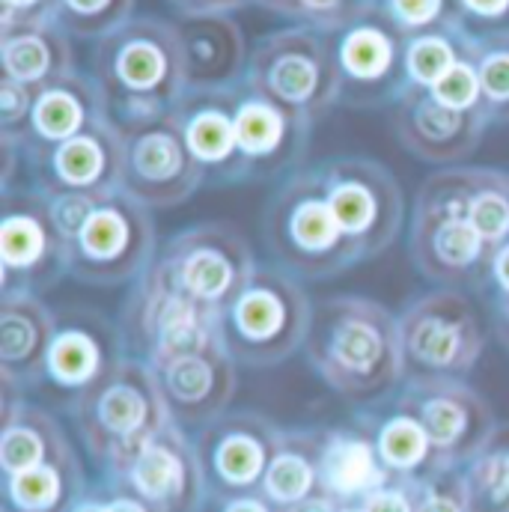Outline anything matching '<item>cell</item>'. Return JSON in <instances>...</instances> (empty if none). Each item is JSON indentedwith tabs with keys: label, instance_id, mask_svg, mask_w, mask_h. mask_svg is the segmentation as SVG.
Segmentation results:
<instances>
[{
	"label": "cell",
	"instance_id": "34",
	"mask_svg": "<svg viewBox=\"0 0 509 512\" xmlns=\"http://www.w3.org/2000/svg\"><path fill=\"white\" fill-rule=\"evenodd\" d=\"M84 465L75 456L45 462L39 468L0 477V510L3 512H69L87 492Z\"/></svg>",
	"mask_w": 509,
	"mask_h": 512
},
{
	"label": "cell",
	"instance_id": "25",
	"mask_svg": "<svg viewBox=\"0 0 509 512\" xmlns=\"http://www.w3.org/2000/svg\"><path fill=\"white\" fill-rule=\"evenodd\" d=\"M462 215L495 251L509 242V173L495 167H441L429 173L417 197Z\"/></svg>",
	"mask_w": 509,
	"mask_h": 512
},
{
	"label": "cell",
	"instance_id": "29",
	"mask_svg": "<svg viewBox=\"0 0 509 512\" xmlns=\"http://www.w3.org/2000/svg\"><path fill=\"white\" fill-rule=\"evenodd\" d=\"M105 120H111V114H108V102L96 78L90 72L75 69L36 90L30 126H27L21 149L63 143Z\"/></svg>",
	"mask_w": 509,
	"mask_h": 512
},
{
	"label": "cell",
	"instance_id": "33",
	"mask_svg": "<svg viewBox=\"0 0 509 512\" xmlns=\"http://www.w3.org/2000/svg\"><path fill=\"white\" fill-rule=\"evenodd\" d=\"M322 429H283L259 495L274 510H289L322 492Z\"/></svg>",
	"mask_w": 509,
	"mask_h": 512
},
{
	"label": "cell",
	"instance_id": "48",
	"mask_svg": "<svg viewBox=\"0 0 509 512\" xmlns=\"http://www.w3.org/2000/svg\"><path fill=\"white\" fill-rule=\"evenodd\" d=\"M167 6H173L182 18L191 15H230L236 9L251 6L254 0H164Z\"/></svg>",
	"mask_w": 509,
	"mask_h": 512
},
{
	"label": "cell",
	"instance_id": "28",
	"mask_svg": "<svg viewBox=\"0 0 509 512\" xmlns=\"http://www.w3.org/2000/svg\"><path fill=\"white\" fill-rule=\"evenodd\" d=\"M355 420L370 432L376 453L393 480L420 483L447 471L423 423L399 402L396 393H390L382 402L358 408Z\"/></svg>",
	"mask_w": 509,
	"mask_h": 512
},
{
	"label": "cell",
	"instance_id": "3",
	"mask_svg": "<svg viewBox=\"0 0 509 512\" xmlns=\"http://www.w3.org/2000/svg\"><path fill=\"white\" fill-rule=\"evenodd\" d=\"M69 414L102 477H123L140 450L173 423L155 370L128 355L87 387Z\"/></svg>",
	"mask_w": 509,
	"mask_h": 512
},
{
	"label": "cell",
	"instance_id": "4",
	"mask_svg": "<svg viewBox=\"0 0 509 512\" xmlns=\"http://www.w3.org/2000/svg\"><path fill=\"white\" fill-rule=\"evenodd\" d=\"M262 242L271 259L298 280L337 277L364 262L334 218L319 164L289 173L271 194L262 212Z\"/></svg>",
	"mask_w": 509,
	"mask_h": 512
},
{
	"label": "cell",
	"instance_id": "53",
	"mask_svg": "<svg viewBox=\"0 0 509 512\" xmlns=\"http://www.w3.org/2000/svg\"><path fill=\"white\" fill-rule=\"evenodd\" d=\"M343 507L334 501V498H328L325 492H316L313 498H307V501H301V504H295V507H289V510L283 512H340Z\"/></svg>",
	"mask_w": 509,
	"mask_h": 512
},
{
	"label": "cell",
	"instance_id": "30",
	"mask_svg": "<svg viewBox=\"0 0 509 512\" xmlns=\"http://www.w3.org/2000/svg\"><path fill=\"white\" fill-rule=\"evenodd\" d=\"M319 474L322 492L334 498L340 507L364 504L373 492H379L393 480L376 453L370 432L358 420L322 429Z\"/></svg>",
	"mask_w": 509,
	"mask_h": 512
},
{
	"label": "cell",
	"instance_id": "41",
	"mask_svg": "<svg viewBox=\"0 0 509 512\" xmlns=\"http://www.w3.org/2000/svg\"><path fill=\"white\" fill-rule=\"evenodd\" d=\"M417 512H474L462 468L441 471L417 483Z\"/></svg>",
	"mask_w": 509,
	"mask_h": 512
},
{
	"label": "cell",
	"instance_id": "27",
	"mask_svg": "<svg viewBox=\"0 0 509 512\" xmlns=\"http://www.w3.org/2000/svg\"><path fill=\"white\" fill-rule=\"evenodd\" d=\"M176 27L185 51L188 90H227L248 78L251 48L233 15H191L179 18Z\"/></svg>",
	"mask_w": 509,
	"mask_h": 512
},
{
	"label": "cell",
	"instance_id": "46",
	"mask_svg": "<svg viewBox=\"0 0 509 512\" xmlns=\"http://www.w3.org/2000/svg\"><path fill=\"white\" fill-rule=\"evenodd\" d=\"M480 292L492 304V313L509 310V242L492 251L489 271H486V280H483Z\"/></svg>",
	"mask_w": 509,
	"mask_h": 512
},
{
	"label": "cell",
	"instance_id": "54",
	"mask_svg": "<svg viewBox=\"0 0 509 512\" xmlns=\"http://www.w3.org/2000/svg\"><path fill=\"white\" fill-rule=\"evenodd\" d=\"M495 319V334L501 340V346L509 352V310H501V313H492Z\"/></svg>",
	"mask_w": 509,
	"mask_h": 512
},
{
	"label": "cell",
	"instance_id": "49",
	"mask_svg": "<svg viewBox=\"0 0 509 512\" xmlns=\"http://www.w3.org/2000/svg\"><path fill=\"white\" fill-rule=\"evenodd\" d=\"M102 486H105V498H108V512H158L120 480L102 477Z\"/></svg>",
	"mask_w": 509,
	"mask_h": 512
},
{
	"label": "cell",
	"instance_id": "15",
	"mask_svg": "<svg viewBox=\"0 0 509 512\" xmlns=\"http://www.w3.org/2000/svg\"><path fill=\"white\" fill-rule=\"evenodd\" d=\"M24 161L45 197H105L123 188V128L105 120L63 143L24 149Z\"/></svg>",
	"mask_w": 509,
	"mask_h": 512
},
{
	"label": "cell",
	"instance_id": "11",
	"mask_svg": "<svg viewBox=\"0 0 509 512\" xmlns=\"http://www.w3.org/2000/svg\"><path fill=\"white\" fill-rule=\"evenodd\" d=\"M117 322L128 358H137L149 367L224 340L218 313L173 292L149 268L134 280Z\"/></svg>",
	"mask_w": 509,
	"mask_h": 512
},
{
	"label": "cell",
	"instance_id": "44",
	"mask_svg": "<svg viewBox=\"0 0 509 512\" xmlns=\"http://www.w3.org/2000/svg\"><path fill=\"white\" fill-rule=\"evenodd\" d=\"M459 15L474 36L509 33V0H459Z\"/></svg>",
	"mask_w": 509,
	"mask_h": 512
},
{
	"label": "cell",
	"instance_id": "8",
	"mask_svg": "<svg viewBox=\"0 0 509 512\" xmlns=\"http://www.w3.org/2000/svg\"><path fill=\"white\" fill-rule=\"evenodd\" d=\"M248 239L227 221H206L179 230L155 256L149 271L188 301L224 316L256 271Z\"/></svg>",
	"mask_w": 509,
	"mask_h": 512
},
{
	"label": "cell",
	"instance_id": "36",
	"mask_svg": "<svg viewBox=\"0 0 509 512\" xmlns=\"http://www.w3.org/2000/svg\"><path fill=\"white\" fill-rule=\"evenodd\" d=\"M474 512H509V423H498L489 441L462 468Z\"/></svg>",
	"mask_w": 509,
	"mask_h": 512
},
{
	"label": "cell",
	"instance_id": "7",
	"mask_svg": "<svg viewBox=\"0 0 509 512\" xmlns=\"http://www.w3.org/2000/svg\"><path fill=\"white\" fill-rule=\"evenodd\" d=\"M405 379H468L480 364L486 331L459 289H429L399 313Z\"/></svg>",
	"mask_w": 509,
	"mask_h": 512
},
{
	"label": "cell",
	"instance_id": "14",
	"mask_svg": "<svg viewBox=\"0 0 509 512\" xmlns=\"http://www.w3.org/2000/svg\"><path fill=\"white\" fill-rule=\"evenodd\" d=\"M396 396L423 423L447 471L465 468L498 426L489 399L465 379H405Z\"/></svg>",
	"mask_w": 509,
	"mask_h": 512
},
{
	"label": "cell",
	"instance_id": "10",
	"mask_svg": "<svg viewBox=\"0 0 509 512\" xmlns=\"http://www.w3.org/2000/svg\"><path fill=\"white\" fill-rule=\"evenodd\" d=\"M69 274V242L51 203L36 188L3 191L0 212V298L54 289Z\"/></svg>",
	"mask_w": 509,
	"mask_h": 512
},
{
	"label": "cell",
	"instance_id": "13",
	"mask_svg": "<svg viewBox=\"0 0 509 512\" xmlns=\"http://www.w3.org/2000/svg\"><path fill=\"white\" fill-rule=\"evenodd\" d=\"M123 128V194L149 209L179 206L194 197L206 179L188 152L179 123L170 114Z\"/></svg>",
	"mask_w": 509,
	"mask_h": 512
},
{
	"label": "cell",
	"instance_id": "47",
	"mask_svg": "<svg viewBox=\"0 0 509 512\" xmlns=\"http://www.w3.org/2000/svg\"><path fill=\"white\" fill-rule=\"evenodd\" d=\"M361 507L367 512H417V483L390 480L379 492H373Z\"/></svg>",
	"mask_w": 509,
	"mask_h": 512
},
{
	"label": "cell",
	"instance_id": "51",
	"mask_svg": "<svg viewBox=\"0 0 509 512\" xmlns=\"http://www.w3.org/2000/svg\"><path fill=\"white\" fill-rule=\"evenodd\" d=\"M69 512H108V498H105L102 480H99V483H90L87 492L69 507Z\"/></svg>",
	"mask_w": 509,
	"mask_h": 512
},
{
	"label": "cell",
	"instance_id": "50",
	"mask_svg": "<svg viewBox=\"0 0 509 512\" xmlns=\"http://www.w3.org/2000/svg\"><path fill=\"white\" fill-rule=\"evenodd\" d=\"M203 512H280L274 510L259 492L254 495H236V498H209Z\"/></svg>",
	"mask_w": 509,
	"mask_h": 512
},
{
	"label": "cell",
	"instance_id": "21",
	"mask_svg": "<svg viewBox=\"0 0 509 512\" xmlns=\"http://www.w3.org/2000/svg\"><path fill=\"white\" fill-rule=\"evenodd\" d=\"M126 355L120 322L87 307H72L66 313H57V331L48 349L42 387L48 384L72 405Z\"/></svg>",
	"mask_w": 509,
	"mask_h": 512
},
{
	"label": "cell",
	"instance_id": "19",
	"mask_svg": "<svg viewBox=\"0 0 509 512\" xmlns=\"http://www.w3.org/2000/svg\"><path fill=\"white\" fill-rule=\"evenodd\" d=\"M313 126L316 123L262 96L248 81L236 87V131L248 182H265L301 170L310 152Z\"/></svg>",
	"mask_w": 509,
	"mask_h": 512
},
{
	"label": "cell",
	"instance_id": "5",
	"mask_svg": "<svg viewBox=\"0 0 509 512\" xmlns=\"http://www.w3.org/2000/svg\"><path fill=\"white\" fill-rule=\"evenodd\" d=\"M316 304L304 283L280 265H256L254 277L221 316V337L239 367H274L304 349Z\"/></svg>",
	"mask_w": 509,
	"mask_h": 512
},
{
	"label": "cell",
	"instance_id": "45",
	"mask_svg": "<svg viewBox=\"0 0 509 512\" xmlns=\"http://www.w3.org/2000/svg\"><path fill=\"white\" fill-rule=\"evenodd\" d=\"M57 21V0H0V30Z\"/></svg>",
	"mask_w": 509,
	"mask_h": 512
},
{
	"label": "cell",
	"instance_id": "9",
	"mask_svg": "<svg viewBox=\"0 0 509 512\" xmlns=\"http://www.w3.org/2000/svg\"><path fill=\"white\" fill-rule=\"evenodd\" d=\"M155 256L152 209L114 191L99 197L69 236V277L111 289L134 283Z\"/></svg>",
	"mask_w": 509,
	"mask_h": 512
},
{
	"label": "cell",
	"instance_id": "32",
	"mask_svg": "<svg viewBox=\"0 0 509 512\" xmlns=\"http://www.w3.org/2000/svg\"><path fill=\"white\" fill-rule=\"evenodd\" d=\"M0 69L6 81L39 90L75 72L72 36L57 21L0 30Z\"/></svg>",
	"mask_w": 509,
	"mask_h": 512
},
{
	"label": "cell",
	"instance_id": "16",
	"mask_svg": "<svg viewBox=\"0 0 509 512\" xmlns=\"http://www.w3.org/2000/svg\"><path fill=\"white\" fill-rule=\"evenodd\" d=\"M331 36L343 105L384 108L408 90L405 36L376 9Z\"/></svg>",
	"mask_w": 509,
	"mask_h": 512
},
{
	"label": "cell",
	"instance_id": "18",
	"mask_svg": "<svg viewBox=\"0 0 509 512\" xmlns=\"http://www.w3.org/2000/svg\"><path fill=\"white\" fill-rule=\"evenodd\" d=\"M408 254L417 271L447 289H480L489 271L492 248L456 212L414 200Z\"/></svg>",
	"mask_w": 509,
	"mask_h": 512
},
{
	"label": "cell",
	"instance_id": "20",
	"mask_svg": "<svg viewBox=\"0 0 509 512\" xmlns=\"http://www.w3.org/2000/svg\"><path fill=\"white\" fill-rule=\"evenodd\" d=\"M111 480L126 483L134 495L158 512H203L209 504L197 441L179 423L161 429L140 450L126 474Z\"/></svg>",
	"mask_w": 509,
	"mask_h": 512
},
{
	"label": "cell",
	"instance_id": "24",
	"mask_svg": "<svg viewBox=\"0 0 509 512\" xmlns=\"http://www.w3.org/2000/svg\"><path fill=\"white\" fill-rule=\"evenodd\" d=\"M236 87L188 90L173 108L182 140L203 170L206 185L248 182L236 131Z\"/></svg>",
	"mask_w": 509,
	"mask_h": 512
},
{
	"label": "cell",
	"instance_id": "35",
	"mask_svg": "<svg viewBox=\"0 0 509 512\" xmlns=\"http://www.w3.org/2000/svg\"><path fill=\"white\" fill-rule=\"evenodd\" d=\"M474 33L465 24L417 33L405 39V75L408 87L432 90L462 57L474 48Z\"/></svg>",
	"mask_w": 509,
	"mask_h": 512
},
{
	"label": "cell",
	"instance_id": "12",
	"mask_svg": "<svg viewBox=\"0 0 509 512\" xmlns=\"http://www.w3.org/2000/svg\"><path fill=\"white\" fill-rule=\"evenodd\" d=\"M319 176L337 224L361 251L364 262L396 242L405 218V203L399 182L384 164L361 155H343L322 161Z\"/></svg>",
	"mask_w": 509,
	"mask_h": 512
},
{
	"label": "cell",
	"instance_id": "31",
	"mask_svg": "<svg viewBox=\"0 0 509 512\" xmlns=\"http://www.w3.org/2000/svg\"><path fill=\"white\" fill-rule=\"evenodd\" d=\"M78 450L72 447L60 420L24 399V393L3 390L0 405V477L39 468L45 462L69 459Z\"/></svg>",
	"mask_w": 509,
	"mask_h": 512
},
{
	"label": "cell",
	"instance_id": "37",
	"mask_svg": "<svg viewBox=\"0 0 509 512\" xmlns=\"http://www.w3.org/2000/svg\"><path fill=\"white\" fill-rule=\"evenodd\" d=\"M471 60L480 75L483 114L489 126H509V33L477 36Z\"/></svg>",
	"mask_w": 509,
	"mask_h": 512
},
{
	"label": "cell",
	"instance_id": "26",
	"mask_svg": "<svg viewBox=\"0 0 509 512\" xmlns=\"http://www.w3.org/2000/svg\"><path fill=\"white\" fill-rule=\"evenodd\" d=\"M57 313L36 295L0 298V384L27 393L45 382Z\"/></svg>",
	"mask_w": 509,
	"mask_h": 512
},
{
	"label": "cell",
	"instance_id": "39",
	"mask_svg": "<svg viewBox=\"0 0 509 512\" xmlns=\"http://www.w3.org/2000/svg\"><path fill=\"white\" fill-rule=\"evenodd\" d=\"M376 12L384 15L405 39L462 24L459 0H376Z\"/></svg>",
	"mask_w": 509,
	"mask_h": 512
},
{
	"label": "cell",
	"instance_id": "6",
	"mask_svg": "<svg viewBox=\"0 0 509 512\" xmlns=\"http://www.w3.org/2000/svg\"><path fill=\"white\" fill-rule=\"evenodd\" d=\"M245 81L310 123L343 105L334 36L310 24H286L259 36Z\"/></svg>",
	"mask_w": 509,
	"mask_h": 512
},
{
	"label": "cell",
	"instance_id": "2",
	"mask_svg": "<svg viewBox=\"0 0 509 512\" xmlns=\"http://www.w3.org/2000/svg\"><path fill=\"white\" fill-rule=\"evenodd\" d=\"M108 114L117 126H134L170 114L188 93L185 51L176 21L134 15L90 48Z\"/></svg>",
	"mask_w": 509,
	"mask_h": 512
},
{
	"label": "cell",
	"instance_id": "38",
	"mask_svg": "<svg viewBox=\"0 0 509 512\" xmlns=\"http://www.w3.org/2000/svg\"><path fill=\"white\" fill-rule=\"evenodd\" d=\"M137 0H57V24L72 39H102L134 18Z\"/></svg>",
	"mask_w": 509,
	"mask_h": 512
},
{
	"label": "cell",
	"instance_id": "42",
	"mask_svg": "<svg viewBox=\"0 0 509 512\" xmlns=\"http://www.w3.org/2000/svg\"><path fill=\"white\" fill-rule=\"evenodd\" d=\"M376 9V0H301V21L319 27L325 33H337L358 18L370 15Z\"/></svg>",
	"mask_w": 509,
	"mask_h": 512
},
{
	"label": "cell",
	"instance_id": "17",
	"mask_svg": "<svg viewBox=\"0 0 509 512\" xmlns=\"http://www.w3.org/2000/svg\"><path fill=\"white\" fill-rule=\"evenodd\" d=\"M283 426L259 411H227L197 432L209 498L254 495L274 459Z\"/></svg>",
	"mask_w": 509,
	"mask_h": 512
},
{
	"label": "cell",
	"instance_id": "1",
	"mask_svg": "<svg viewBox=\"0 0 509 512\" xmlns=\"http://www.w3.org/2000/svg\"><path fill=\"white\" fill-rule=\"evenodd\" d=\"M304 355L319 382L346 402H382L405 382L399 316L364 295L316 301Z\"/></svg>",
	"mask_w": 509,
	"mask_h": 512
},
{
	"label": "cell",
	"instance_id": "55",
	"mask_svg": "<svg viewBox=\"0 0 509 512\" xmlns=\"http://www.w3.org/2000/svg\"><path fill=\"white\" fill-rule=\"evenodd\" d=\"M340 512H367V510H364V507L358 504V507H343V510H340Z\"/></svg>",
	"mask_w": 509,
	"mask_h": 512
},
{
	"label": "cell",
	"instance_id": "40",
	"mask_svg": "<svg viewBox=\"0 0 509 512\" xmlns=\"http://www.w3.org/2000/svg\"><path fill=\"white\" fill-rule=\"evenodd\" d=\"M441 105L453 111H468V114H483V90H480V75L477 66L468 57H462L432 90H429ZM486 117V114H483Z\"/></svg>",
	"mask_w": 509,
	"mask_h": 512
},
{
	"label": "cell",
	"instance_id": "23",
	"mask_svg": "<svg viewBox=\"0 0 509 512\" xmlns=\"http://www.w3.org/2000/svg\"><path fill=\"white\" fill-rule=\"evenodd\" d=\"M390 126L396 140L420 161L456 167L483 143L489 120L483 114L453 111L429 90L408 87L390 105Z\"/></svg>",
	"mask_w": 509,
	"mask_h": 512
},
{
	"label": "cell",
	"instance_id": "43",
	"mask_svg": "<svg viewBox=\"0 0 509 512\" xmlns=\"http://www.w3.org/2000/svg\"><path fill=\"white\" fill-rule=\"evenodd\" d=\"M33 96L36 90L0 78V140H15L18 146L24 143L33 114Z\"/></svg>",
	"mask_w": 509,
	"mask_h": 512
},
{
	"label": "cell",
	"instance_id": "52",
	"mask_svg": "<svg viewBox=\"0 0 509 512\" xmlns=\"http://www.w3.org/2000/svg\"><path fill=\"white\" fill-rule=\"evenodd\" d=\"M254 3L274 12V15H280V18H286V21H292V24L301 21V0H254Z\"/></svg>",
	"mask_w": 509,
	"mask_h": 512
},
{
	"label": "cell",
	"instance_id": "56",
	"mask_svg": "<svg viewBox=\"0 0 509 512\" xmlns=\"http://www.w3.org/2000/svg\"><path fill=\"white\" fill-rule=\"evenodd\" d=\"M0 512H3V510H0Z\"/></svg>",
	"mask_w": 509,
	"mask_h": 512
},
{
	"label": "cell",
	"instance_id": "22",
	"mask_svg": "<svg viewBox=\"0 0 509 512\" xmlns=\"http://www.w3.org/2000/svg\"><path fill=\"white\" fill-rule=\"evenodd\" d=\"M167 399L173 423L182 429H203L224 417L239 390V364L227 352L224 340L176 355L152 367Z\"/></svg>",
	"mask_w": 509,
	"mask_h": 512
}]
</instances>
